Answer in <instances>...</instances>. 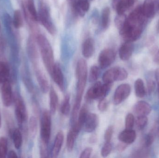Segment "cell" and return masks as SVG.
<instances>
[{
  "label": "cell",
  "mask_w": 159,
  "mask_h": 158,
  "mask_svg": "<svg viewBox=\"0 0 159 158\" xmlns=\"http://www.w3.org/2000/svg\"><path fill=\"white\" fill-rule=\"evenodd\" d=\"M75 73L77 82L76 97L72 111L71 122L73 124L75 123L77 120L82 101V96L87 83L88 67L87 62L85 59L81 58L78 60L76 66Z\"/></svg>",
  "instance_id": "6da1fadb"
},
{
  "label": "cell",
  "mask_w": 159,
  "mask_h": 158,
  "mask_svg": "<svg viewBox=\"0 0 159 158\" xmlns=\"http://www.w3.org/2000/svg\"><path fill=\"white\" fill-rule=\"evenodd\" d=\"M37 44L39 46L44 65L48 72L51 74L54 67V53L52 46L46 37L39 34L35 37Z\"/></svg>",
  "instance_id": "7a4b0ae2"
},
{
  "label": "cell",
  "mask_w": 159,
  "mask_h": 158,
  "mask_svg": "<svg viewBox=\"0 0 159 158\" xmlns=\"http://www.w3.org/2000/svg\"><path fill=\"white\" fill-rule=\"evenodd\" d=\"M38 12V21L50 34L54 35L57 30L52 21L49 7L45 0H40Z\"/></svg>",
  "instance_id": "3957f363"
},
{
  "label": "cell",
  "mask_w": 159,
  "mask_h": 158,
  "mask_svg": "<svg viewBox=\"0 0 159 158\" xmlns=\"http://www.w3.org/2000/svg\"><path fill=\"white\" fill-rule=\"evenodd\" d=\"M113 83H104L97 82L88 90L86 95V99L88 102H92L93 100H101L105 98L110 91Z\"/></svg>",
  "instance_id": "277c9868"
},
{
  "label": "cell",
  "mask_w": 159,
  "mask_h": 158,
  "mask_svg": "<svg viewBox=\"0 0 159 158\" xmlns=\"http://www.w3.org/2000/svg\"><path fill=\"white\" fill-rule=\"evenodd\" d=\"M50 111L43 112L41 120V143L48 145L51 132V117Z\"/></svg>",
  "instance_id": "5b68a950"
},
{
  "label": "cell",
  "mask_w": 159,
  "mask_h": 158,
  "mask_svg": "<svg viewBox=\"0 0 159 158\" xmlns=\"http://www.w3.org/2000/svg\"><path fill=\"white\" fill-rule=\"evenodd\" d=\"M127 70L120 67H114L107 70L103 75L104 83H113L115 81H121L128 78Z\"/></svg>",
  "instance_id": "8992f818"
},
{
  "label": "cell",
  "mask_w": 159,
  "mask_h": 158,
  "mask_svg": "<svg viewBox=\"0 0 159 158\" xmlns=\"http://www.w3.org/2000/svg\"><path fill=\"white\" fill-rule=\"evenodd\" d=\"M116 58L115 51L110 48H107L102 51L99 55L98 61L100 68L102 69L107 68L112 65Z\"/></svg>",
  "instance_id": "52a82bcc"
},
{
  "label": "cell",
  "mask_w": 159,
  "mask_h": 158,
  "mask_svg": "<svg viewBox=\"0 0 159 158\" xmlns=\"http://www.w3.org/2000/svg\"><path fill=\"white\" fill-rule=\"evenodd\" d=\"M16 118L20 125H22L28 119V114L24 101L20 97H17L15 101Z\"/></svg>",
  "instance_id": "ba28073f"
},
{
  "label": "cell",
  "mask_w": 159,
  "mask_h": 158,
  "mask_svg": "<svg viewBox=\"0 0 159 158\" xmlns=\"http://www.w3.org/2000/svg\"><path fill=\"white\" fill-rule=\"evenodd\" d=\"M131 87L128 83L120 84L116 89L113 97L114 105H119L126 100L130 94Z\"/></svg>",
  "instance_id": "9c48e42d"
},
{
  "label": "cell",
  "mask_w": 159,
  "mask_h": 158,
  "mask_svg": "<svg viewBox=\"0 0 159 158\" xmlns=\"http://www.w3.org/2000/svg\"><path fill=\"white\" fill-rule=\"evenodd\" d=\"M36 41L34 35L30 36L27 43V52L34 67L38 66L39 54L36 46Z\"/></svg>",
  "instance_id": "30bf717a"
},
{
  "label": "cell",
  "mask_w": 159,
  "mask_h": 158,
  "mask_svg": "<svg viewBox=\"0 0 159 158\" xmlns=\"http://www.w3.org/2000/svg\"><path fill=\"white\" fill-rule=\"evenodd\" d=\"M1 95L3 104L7 107L10 106L13 100L12 87L9 80L1 85Z\"/></svg>",
  "instance_id": "8fae6325"
},
{
  "label": "cell",
  "mask_w": 159,
  "mask_h": 158,
  "mask_svg": "<svg viewBox=\"0 0 159 158\" xmlns=\"http://www.w3.org/2000/svg\"><path fill=\"white\" fill-rule=\"evenodd\" d=\"M34 68L40 89L43 93H46L49 91L50 88L48 79L45 73L40 69L38 66Z\"/></svg>",
  "instance_id": "7c38bea8"
},
{
  "label": "cell",
  "mask_w": 159,
  "mask_h": 158,
  "mask_svg": "<svg viewBox=\"0 0 159 158\" xmlns=\"http://www.w3.org/2000/svg\"><path fill=\"white\" fill-rule=\"evenodd\" d=\"M53 80L59 87L61 91H64V78L63 72L61 70L60 65L58 63H56L54 65L51 74Z\"/></svg>",
  "instance_id": "4fadbf2b"
},
{
  "label": "cell",
  "mask_w": 159,
  "mask_h": 158,
  "mask_svg": "<svg viewBox=\"0 0 159 158\" xmlns=\"http://www.w3.org/2000/svg\"><path fill=\"white\" fill-rule=\"evenodd\" d=\"M99 123L98 116L94 113H89L84 123V130L88 133L93 132L97 128Z\"/></svg>",
  "instance_id": "5bb4252c"
},
{
  "label": "cell",
  "mask_w": 159,
  "mask_h": 158,
  "mask_svg": "<svg viewBox=\"0 0 159 158\" xmlns=\"http://www.w3.org/2000/svg\"><path fill=\"white\" fill-rule=\"evenodd\" d=\"M134 51L133 44L131 42L125 41L120 46L119 51L120 58L123 61L129 60Z\"/></svg>",
  "instance_id": "9a60e30c"
},
{
  "label": "cell",
  "mask_w": 159,
  "mask_h": 158,
  "mask_svg": "<svg viewBox=\"0 0 159 158\" xmlns=\"http://www.w3.org/2000/svg\"><path fill=\"white\" fill-rule=\"evenodd\" d=\"M136 134L132 129H126L122 131L119 135V140L126 144H131L135 141Z\"/></svg>",
  "instance_id": "2e32d148"
},
{
  "label": "cell",
  "mask_w": 159,
  "mask_h": 158,
  "mask_svg": "<svg viewBox=\"0 0 159 158\" xmlns=\"http://www.w3.org/2000/svg\"><path fill=\"white\" fill-rule=\"evenodd\" d=\"M134 112L138 116H147L152 111L151 106L147 102L140 101L137 102L134 108Z\"/></svg>",
  "instance_id": "e0dca14e"
},
{
  "label": "cell",
  "mask_w": 159,
  "mask_h": 158,
  "mask_svg": "<svg viewBox=\"0 0 159 158\" xmlns=\"http://www.w3.org/2000/svg\"><path fill=\"white\" fill-rule=\"evenodd\" d=\"M64 134L62 131L58 132L57 134L51 153L52 157H57L59 155L64 142Z\"/></svg>",
  "instance_id": "ac0fdd59"
},
{
  "label": "cell",
  "mask_w": 159,
  "mask_h": 158,
  "mask_svg": "<svg viewBox=\"0 0 159 158\" xmlns=\"http://www.w3.org/2000/svg\"><path fill=\"white\" fill-rule=\"evenodd\" d=\"M94 42L92 38H89L84 41L82 47V55L85 58H89L93 55L94 53Z\"/></svg>",
  "instance_id": "d6986e66"
},
{
  "label": "cell",
  "mask_w": 159,
  "mask_h": 158,
  "mask_svg": "<svg viewBox=\"0 0 159 158\" xmlns=\"http://www.w3.org/2000/svg\"><path fill=\"white\" fill-rule=\"evenodd\" d=\"M142 12L147 18H151L155 15V3L153 0H145L142 6Z\"/></svg>",
  "instance_id": "ffe728a7"
},
{
  "label": "cell",
  "mask_w": 159,
  "mask_h": 158,
  "mask_svg": "<svg viewBox=\"0 0 159 158\" xmlns=\"http://www.w3.org/2000/svg\"><path fill=\"white\" fill-rule=\"evenodd\" d=\"M88 114V108L86 105H84L80 109L77 120L75 123L73 124V126H75L76 129L80 131L84 126Z\"/></svg>",
  "instance_id": "44dd1931"
},
{
  "label": "cell",
  "mask_w": 159,
  "mask_h": 158,
  "mask_svg": "<svg viewBox=\"0 0 159 158\" xmlns=\"http://www.w3.org/2000/svg\"><path fill=\"white\" fill-rule=\"evenodd\" d=\"M79 133L72 128L67 135L66 146L67 150L69 152H72L74 147L75 140L78 136Z\"/></svg>",
  "instance_id": "7402d4cb"
},
{
  "label": "cell",
  "mask_w": 159,
  "mask_h": 158,
  "mask_svg": "<svg viewBox=\"0 0 159 158\" xmlns=\"http://www.w3.org/2000/svg\"><path fill=\"white\" fill-rule=\"evenodd\" d=\"M49 99H50V112L51 114H55L57 111L58 103V97L56 91L52 86L49 89Z\"/></svg>",
  "instance_id": "603a6c76"
},
{
  "label": "cell",
  "mask_w": 159,
  "mask_h": 158,
  "mask_svg": "<svg viewBox=\"0 0 159 158\" xmlns=\"http://www.w3.org/2000/svg\"><path fill=\"white\" fill-rule=\"evenodd\" d=\"M137 0H120L116 11L118 15H123L129 8L133 6Z\"/></svg>",
  "instance_id": "cb8c5ba5"
},
{
  "label": "cell",
  "mask_w": 159,
  "mask_h": 158,
  "mask_svg": "<svg viewBox=\"0 0 159 158\" xmlns=\"http://www.w3.org/2000/svg\"><path fill=\"white\" fill-rule=\"evenodd\" d=\"M10 75V69L6 63L0 61V86L8 80Z\"/></svg>",
  "instance_id": "d4e9b609"
},
{
  "label": "cell",
  "mask_w": 159,
  "mask_h": 158,
  "mask_svg": "<svg viewBox=\"0 0 159 158\" xmlns=\"http://www.w3.org/2000/svg\"><path fill=\"white\" fill-rule=\"evenodd\" d=\"M110 10L108 7L103 9L101 16V26L104 30H106L109 27L110 22Z\"/></svg>",
  "instance_id": "484cf974"
},
{
  "label": "cell",
  "mask_w": 159,
  "mask_h": 158,
  "mask_svg": "<svg viewBox=\"0 0 159 158\" xmlns=\"http://www.w3.org/2000/svg\"><path fill=\"white\" fill-rule=\"evenodd\" d=\"M134 90L136 96L140 98L143 97L146 95L145 88L142 79H137L134 83Z\"/></svg>",
  "instance_id": "4316f807"
},
{
  "label": "cell",
  "mask_w": 159,
  "mask_h": 158,
  "mask_svg": "<svg viewBox=\"0 0 159 158\" xmlns=\"http://www.w3.org/2000/svg\"><path fill=\"white\" fill-rule=\"evenodd\" d=\"M21 78L22 81L25 85L27 90L30 92H33L34 90L33 83L31 79L30 76L29 74V72L26 70H23L21 72Z\"/></svg>",
  "instance_id": "83f0119b"
},
{
  "label": "cell",
  "mask_w": 159,
  "mask_h": 158,
  "mask_svg": "<svg viewBox=\"0 0 159 158\" xmlns=\"http://www.w3.org/2000/svg\"><path fill=\"white\" fill-rule=\"evenodd\" d=\"M12 136L15 147L16 149H20L22 145V136L19 129L14 130L12 132Z\"/></svg>",
  "instance_id": "f1b7e54d"
},
{
  "label": "cell",
  "mask_w": 159,
  "mask_h": 158,
  "mask_svg": "<svg viewBox=\"0 0 159 158\" xmlns=\"http://www.w3.org/2000/svg\"><path fill=\"white\" fill-rule=\"evenodd\" d=\"M70 95H66L61 103V111L62 114L65 116H68L70 110Z\"/></svg>",
  "instance_id": "f546056e"
},
{
  "label": "cell",
  "mask_w": 159,
  "mask_h": 158,
  "mask_svg": "<svg viewBox=\"0 0 159 158\" xmlns=\"http://www.w3.org/2000/svg\"><path fill=\"white\" fill-rule=\"evenodd\" d=\"M37 120L36 118L34 116L31 117L29 121V132L31 137L34 138L37 134Z\"/></svg>",
  "instance_id": "4dcf8cb0"
},
{
  "label": "cell",
  "mask_w": 159,
  "mask_h": 158,
  "mask_svg": "<svg viewBox=\"0 0 159 158\" xmlns=\"http://www.w3.org/2000/svg\"><path fill=\"white\" fill-rule=\"evenodd\" d=\"M13 24L16 28H21L23 25V19L22 15L20 10H16L14 11L13 16Z\"/></svg>",
  "instance_id": "1f68e13d"
},
{
  "label": "cell",
  "mask_w": 159,
  "mask_h": 158,
  "mask_svg": "<svg viewBox=\"0 0 159 158\" xmlns=\"http://www.w3.org/2000/svg\"><path fill=\"white\" fill-rule=\"evenodd\" d=\"M7 153V140L5 137H0V158H5Z\"/></svg>",
  "instance_id": "d6a6232c"
},
{
  "label": "cell",
  "mask_w": 159,
  "mask_h": 158,
  "mask_svg": "<svg viewBox=\"0 0 159 158\" xmlns=\"http://www.w3.org/2000/svg\"><path fill=\"white\" fill-rule=\"evenodd\" d=\"M66 1L70 5L72 12L75 15V16H80L82 17L85 15L80 10L78 4H77V0H66Z\"/></svg>",
  "instance_id": "836d02e7"
},
{
  "label": "cell",
  "mask_w": 159,
  "mask_h": 158,
  "mask_svg": "<svg viewBox=\"0 0 159 158\" xmlns=\"http://www.w3.org/2000/svg\"><path fill=\"white\" fill-rule=\"evenodd\" d=\"M100 74V69L96 66H93L90 70L89 74V81L90 82H93L97 80Z\"/></svg>",
  "instance_id": "e575fe53"
},
{
  "label": "cell",
  "mask_w": 159,
  "mask_h": 158,
  "mask_svg": "<svg viewBox=\"0 0 159 158\" xmlns=\"http://www.w3.org/2000/svg\"><path fill=\"white\" fill-rule=\"evenodd\" d=\"M148 119L146 116H138L135 121L136 127L139 130H143L147 125Z\"/></svg>",
  "instance_id": "d590c367"
},
{
  "label": "cell",
  "mask_w": 159,
  "mask_h": 158,
  "mask_svg": "<svg viewBox=\"0 0 159 158\" xmlns=\"http://www.w3.org/2000/svg\"><path fill=\"white\" fill-rule=\"evenodd\" d=\"M77 4L82 14L85 15V13L89 11L90 8L89 0H77Z\"/></svg>",
  "instance_id": "8d00e7d4"
},
{
  "label": "cell",
  "mask_w": 159,
  "mask_h": 158,
  "mask_svg": "<svg viewBox=\"0 0 159 158\" xmlns=\"http://www.w3.org/2000/svg\"><path fill=\"white\" fill-rule=\"evenodd\" d=\"M127 17L124 14L123 15H118L115 19V24L117 28L119 31L123 28L125 22H126Z\"/></svg>",
  "instance_id": "74e56055"
},
{
  "label": "cell",
  "mask_w": 159,
  "mask_h": 158,
  "mask_svg": "<svg viewBox=\"0 0 159 158\" xmlns=\"http://www.w3.org/2000/svg\"><path fill=\"white\" fill-rule=\"evenodd\" d=\"M112 147L110 143L105 142L101 150V155L102 157H107L108 156L112 151Z\"/></svg>",
  "instance_id": "f35d334b"
},
{
  "label": "cell",
  "mask_w": 159,
  "mask_h": 158,
  "mask_svg": "<svg viewBox=\"0 0 159 158\" xmlns=\"http://www.w3.org/2000/svg\"><path fill=\"white\" fill-rule=\"evenodd\" d=\"M134 118L131 113H129L125 118V128L126 129H132L134 126Z\"/></svg>",
  "instance_id": "ab89813d"
},
{
  "label": "cell",
  "mask_w": 159,
  "mask_h": 158,
  "mask_svg": "<svg viewBox=\"0 0 159 158\" xmlns=\"http://www.w3.org/2000/svg\"><path fill=\"white\" fill-rule=\"evenodd\" d=\"M155 138V129H153L151 132L147 135L145 141V146L146 147H148L153 144Z\"/></svg>",
  "instance_id": "60d3db41"
},
{
  "label": "cell",
  "mask_w": 159,
  "mask_h": 158,
  "mask_svg": "<svg viewBox=\"0 0 159 158\" xmlns=\"http://www.w3.org/2000/svg\"><path fill=\"white\" fill-rule=\"evenodd\" d=\"M114 129L112 126H109L106 130L104 134V139L105 142L110 143L113 137Z\"/></svg>",
  "instance_id": "b9f144b4"
},
{
  "label": "cell",
  "mask_w": 159,
  "mask_h": 158,
  "mask_svg": "<svg viewBox=\"0 0 159 158\" xmlns=\"http://www.w3.org/2000/svg\"><path fill=\"white\" fill-rule=\"evenodd\" d=\"M108 103L107 100L105 98L99 100L98 105V108L101 112L105 111L108 108Z\"/></svg>",
  "instance_id": "7bdbcfd3"
},
{
  "label": "cell",
  "mask_w": 159,
  "mask_h": 158,
  "mask_svg": "<svg viewBox=\"0 0 159 158\" xmlns=\"http://www.w3.org/2000/svg\"><path fill=\"white\" fill-rule=\"evenodd\" d=\"M48 145L45 144L41 143L40 145V155L42 158L47 157L48 155Z\"/></svg>",
  "instance_id": "ee69618b"
},
{
  "label": "cell",
  "mask_w": 159,
  "mask_h": 158,
  "mask_svg": "<svg viewBox=\"0 0 159 158\" xmlns=\"http://www.w3.org/2000/svg\"><path fill=\"white\" fill-rule=\"evenodd\" d=\"M93 149L91 147H87L84 150H83L80 154V158H89L90 157L92 153Z\"/></svg>",
  "instance_id": "f6af8a7d"
},
{
  "label": "cell",
  "mask_w": 159,
  "mask_h": 158,
  "mask_svg": "<svg viewBox=\"0 0 159 158\" xmlns=\"http://www.w3.org/2000/svg\"><path fill=\"white\" fill-rule=\"evenodd\" d=\"M148 92L149 94H151L156 88V83L152 79L148 80L147 83Z\"/></svg>",
  "instance_id": "bcb514c9"
},
{
  "label": "cell",
  "mask_w": 159,
  "mask_h": 158,
  "mask_svg": "<svg viewBox=\"0 0 159 158\" xmlns=\"http://www.w3.org/2000/svg\"><path fill=\"white\" fill-rule=\"evenodd\" d=\"M127 145H128L121 142V143H119L117 145V149L118 151H119V152H123V151H124V150L126 149V148H127Z\"/></svg>",
  "instance_id": "7dc6e473"
},
{
  "label": "cell",
  "mask_w": 159,
  "mask_h": 158,
  "mask_svg": "<svg viewBox=\"0 0 159 158\" xmlns=\"http://www.w3.org/2000/svg\"><path fill=\"white\" fill-rule=\"evenodd\" d=\"M8 158H17L18 156L14 150H11L9 151L8 153Z\"/></svg>",
  "instance_id": "c3c4849f"
},
{
  "label": "cell",
  "mask_w": 159,
  "mask_h": 158,
  "mask_svg": "<svg viewBox=\"0 0 159 158\" xmlns=\"http://www.w3.org/2000/svg\"><path fill=\"white\" fill-rule=\"evenodd\" d=\"M120 1V0H113V1H112V7H113V8H114L115 10H116L117 6Z\"/></svg>",
  "instance_id": "681fc988"
},
{
  "label": "cell",
  "mask_w": 159,
  "mask_h": 158,
  "mask_svg": "<svg viewBox=\"0 0 159 158\" xmlns=\"http://www.w3.org/2000/svg\"><path fill=\"white\" fill-rule=\"evenodd\" d=\"M155 78H156L157 85H159V68L157 69L155 71Z\"/></svg>",
  "instance_id": "f907efd6"
},
{
  "label": "cell",
  "mask_w": 159,
  "mask_h": 158,
  "mask_svg": "<svg viewBox=\"0 0 159 158\" xmlns=\"http://www.w3.org/2000/svg\"><path fill=\"white\" fill-rule=\"evenodd\" d=\"M156 61L157 63H159V51L158 52L157 54V56L156 57Z\"/></svg>",
  "instance_id": "816d5d0a"
},
{
  "label": "cell",
  "mask_w": 159,
  "mask_h": 158,
  "mask_svg": "<svg viewBox=\"0 0 159 158\" xmlns=\"http://www.w3.org/2000/svg\"><path fill=\"white\" fill-rule=\"evenodd\" d=\"M95 140H96V138H95L94 136H93V137H92V138H91V142H93V143H94V142H95Z\"/></svg>",
  "instance_id": "f5cc1de1"
},
{
  "label": "cell",
  "mask_w": 159,
  "mask_h": 158,
  "mask_svg": "<svg viewBox=\"0 0 159 158\" xmlns=\"http://www.w3.org/2000/svg\"><path fill=\"white\" fill-rule=\"evenodd\" d=\"M157 31L158 33L159 34V20L158 22L157 25Z\"/></svg>",
  "instance_id": "db71d44e"
},
{
  "label": "cell",
  "mask_w": 159,
  "mask_h": 158,
  "mask_svg": "<svg viewBox=\"0 0 159 158\" xmlns=\"http://www.w3.org/2000/svg\"><path fill=\"white\" fill-rule=\"evenodd\" d=\"M2 126V118H1V113H0V128Z\"/></svg>",
  "instance_id": "11a10c76"
},
{
  "label": "cell",
  "mask_w": 159,
  "mask_h": 158,
  "mask_svg": "<svg viewBox=\"0 0 159 158\" xmlns=\"http://www.w3.org/2000/svg\"><path fill=\"white\" fill-rule=\"evenodd\" d=\"M157 12L158 13V14H159V2L158 3V5L157 6Z\"/></svg>",
  "instance_id": "9f6ffc18"
},
{
  "label": "cell",
  "mask_w": 159,
  "mask_h": 158,
  "mask_svg": "<svg viewBox=\"0 0 159 158\" xmlns=\"http://www.w3.org/2000/svg\"><path fill=\"white\" fill-rule=\"evenodd\" d=\"M157 134H158V135L159 137V126L158 128L157 129Z\"/></svg>",
  "instance_id": "6f0895ef"
},
{
  "label": "cell",
  "mask_w": 159,
  "mask_h": 158,
  "mask_svg": "<svg viewBox=\"0 0 159 158\" xmlns=\"http://www.w3.org/2000/svg\"><path fill=\"white\" fill-rule=\"evenodd\" d=\"M158 86V93L159 95V85H157Z\"/></svg>",
  "instance_id": "680465c9"
},
{
  "label": "cell",
  "mask_w": 159,
  "mask_h": 158,
  "mask_svg": "<svg viewBox=\"0 0 159 158\" xmlns=\"http://www.w3.org/2000/svg\"><path fill=\"white\" fill-rule=\"evenodd\" d=\"M89 1H93V0H89Z\"/></svg>",
  "instance_id": "91938a15"
},
{
  "label": "cell",
  "mask_w": 159,
  "mask_h": 158,
  "mask_svg": "<svg viewBox=\"0 0 159 158\" xmlns=\"http://www.w3.org/2000/svg\"><path fill=\"white\" fill-rule=\"evenodd\" d=\"M0 29H1V25H0Z\"/></svg>",
  "instance_id": "94428289"
}]
</instances>
